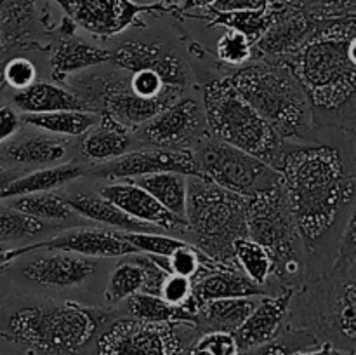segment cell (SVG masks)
<instances>
[{
  "label": "cell",
  "mask_w": 356,
  "mask_h": 355,
  "mask_svg": "<svg viewBox=\"0 0 356 355\" xmlns=\"http://www.w3.org/2000/svg\"><path fill=\"white\" fill-rule=\"evenodd\" d=\"M191 153L200 178L245 198L282 183L277 169L257 157L214 138L211 132L191 148Z\"/></svg>",
  "instance_id": "cell-10"
},
{
  "label": "cell",
  "mask_w": 356,
  "mask_h": 355,
  "mask_svg": "<svg viewBox=\"0 0 356 355\" xmlns=\"http://www.w3.org/2000/svg\"><path fill=\"white\" fill-rule=\"evenodd\" d=\"M259 298H219L202 301L195 326L200 333L219 331L233 334L245 322Z\"/></svg>",
  "instance_id": "cell-27"
},
{
  "label": "cell",
  "mask_w": 356,
  "mask_h": 355,
  "mask_svg": "<svg viewBox=\"0 0 356 355\" xmlns=\"http://www.w3.org/2000/svg\"><path fill=\"white\" fill-rule=\"evenodd\" d=\"M233 256L236 268L252 284L263 287L268 294L277 291L273 284V261L261 244L249 237H242L233 244Z\"/></svg>",
  "instance_id": "cell-34"
},
{
  "label": "cell",
  "mask_w": 356,
  "mask_h": 355,
  "mask_svg": "<svg viewBox=\"0 0 356 355\" xmlns=\"http://www.w3.org/2000/svg\"><path fill=\"white\" fill-rule=\"evenodd\" d=\"M115 308L40 301L14 310L0 336L42 355H76L115 317Z\"/></svg>",
  "instance_id": "cell-5"
},
{
  "label": "cell",
  "mask_w": 356,
  "mask_h": 355,
  "mask_svg": "<svg viewBox=\"0 0 356 355\" xmlns=\"http://www.w3.org/2000/svg\"><path fill=\"white\" fill-rule=\"evenodd\" d=\"M294 355H355V352H343L334 348L332 345L329 343H320L318 347L309 348V350H302V352H296Z\"/></svg>",
  "instance_id": "cell-45"
},
{
  "label": "cell",
  "mask_w": 356,
  "mask_h": 355,
  "mask_svg": "<svg viewBox=\"0 0 356 355\" xmlns=\"http://www.w3.org/2000/svg\"><path fill=\"white\" fill-rule=\"evenodd\" d=\"M163 171L200 178L191 150H167L153 146L131 150L110 162L89 166L87 174L97 180H131Z\"/></svg>",
  "instance_id": "cell-15"
},
{
  "label": "cell",
  "mask_w": 356,
  "mask_h": 355,
  "mask_svg": "<svg viewBox=\"0 0 356 355\" xmlns=\"http://www.w3.org/2000/svg\"><path fill=\"white\" fill-rule=\"evenodd\" d=\"M47 19L38 16L30 0H0V63L19 51L47 49L40 37L51 33Z\"/></svg>",
  "instance_id": "cell-19"
},
{
  "label": "cell",
  "mask_w": 356,
  "mask_h": 355,
  "mask_svg": "<svg viewBox=\"0 0 356 355\" xmlns=\"http://www.w3.org/2000/svg\"><path fill=\"white\" fill-rule=\"evenodd\" d=\"M127 260L120 261L108 278V287L104 291V299L110 308L120 305L125 298H129L134 292H141L145 274H143L141 265L136 263L134 258L125 256Z\"/></svg>",
  "instance_id": "cell-35"
},
{
  "label": "cell",
  "mask_w": 356,
  "mask_h": 355,
  "mask_svg": "<svg viewBox=\"0 0 356 355\" xmlns=\"http://www.w3.org/2000/svg\"><path fill=\"white\" fill-rule=\"evenodd\" d=\"M132 183L148 191L162 207L177 218L186 219V176L179 173H153L131 178Z\"/></svg>",
  "instance_id": "cell-29"
},
{
  "label": "cell",
  "mask_w": 356,
  "mask_h": 355,
  "mask_svg": "<svg viewBox=\"0 0 356 355\" xmlns=\"http://www.w3.org/2000/svg\"><path fill=\"white\" fill-rule=\"evenodd\" d=\"M122 237L134 247L138 253L155 254V256H170L186 240L177 239L163 232H120Z\"/></svg>",
  "instance_id": "cell-39"
},
{
  "label": "cell",
  "mask_w": 356,
  "mask_h": 355,
  "mask_svg": "<svg viewBox=\"0 0 356 355\" xmlns=\"http://www.w3.org/2000/svg\"><path fill=\"white\" fill-rule=\"evenodd\" d=\"M183 355H186V352H184V354H183Z\"/></svg>",
  "instance_id": "cell-53"
},
{
  "label": "cell",
  "mask_w": 356,
  "mask_h": 355,
  "mask_svg": "<svg viewBox=\"0 0 356 355\" xmlns=\"http://www.w3.org/2000/svg\"><path fill=\"white\" fill-rule=\"evenodd\" d=\"M117 306H122V315L146 322H197V315L184 306L169 305L160 296L146 292H134Z\"/></svg>",
  "instance_id": "cell-32"
},
{
  "label": "cell",
  "mask_w": 356,
  "mask_h": 355,
  "mask_svg": "<svg viewBox=\"0 0 356 355\" xmlns=\"http://www.w3.org/2000/svg\"><path fill=\"white\" fill-rule=\"evenodd\" d=\"M6 82H3V77H2V68H0V97H2L3 90H6Z\"/></svg>",
  "instance_id": "cell-49"
},
{
  "label": "cell",
  "mask_w": 356,
  "mask_h": 355,
  "mask_svg": "<svg viewBox=\"0 0 356 355\" xmlns=\"http://www.w3.org/2000/svg\"><path fill=\"white\" fill-rule=\"evenodd\" d=\"M42 249L65 251V253L82 254V256L97 258V260L99 258H125L138 253L117 230L79 226V228H65L47 239L37 240L28 246L3 251V265L17 260L23 254Z\"/></svg>",
  "instance_id": "cell-14"
},
{
  "label": "cell",
  "mask_w": 356,
  "mask_h": 355,
  "mask_svg": "<svg viewBox=\"0 0 356 355\" xmlns=\"http://www.w3.org/2000/svg\"><path fill=\"white\" fill-rule=\"evenodd\" d=\"M21 174L23 173H17L16 167H10V169H3V167H0V191H2L10 181H14L17 176H21Z\"/></svg>",
  "instance_id": "cell-47"
},
{
  "label": "cell",
  "mask_w": 356,
  "mask_h": 355,
  "mask_svg": "<svg viewBox=\"0 0 356 355\" xmlns=\"http://www.w3.org/2000/svg\"><path fill=\"white\" fill-rule=\"evenodd\" d=\"M76 26L101 38H111L141 21L143 14L170 13L163 3L136 0H54Z\"/></svg>",
  "instance_id": "cell-13"
},
{
  "label": "cell",
  "mask_w": 356,
  "mask_h": 355,
  "mask_svg": "<svg viewBox=\"0 0 356 355\" xmlns=\"http://www.w3.org/2000/svg\"><path fill=\"white\" fill-rule=\"evenodd\" d=\"M240 96L289 143L316 141L315 115L301 82L282 59L256 58L229 73Z\"/></svg>",
  "instance_id": "cell-4"
},
{
  "label": "cell",
  "mask_w": 356,
  "mask_h": 355,
  "mask_svg": "<svg viewBox=\"0 0 356 355\" xmlns=\"http://www.w3.org/2000/svg\"><path fill=\"white\" fill-rule=\"evenodd\" d=\"M202 106L211 136L229 143L278 169L289 141L240 96L229 80L221 75L202 84Z\"/></svg>",
  "instance_id": "cell-7"
},
{
  "label": "cell",
  "mask_w": 356,
  "mask_h": 355,
  "mask_svg": "<svg viewBox=\"0 0 356 355\" xmlns=\"http://www.w3.org/2000/svg\"><path fill=\"white\" fill-rule=\"evenodd\" d=\"M273 0H216L209 10L214 13H232V10H263L271 7Z\"/></svg>",
  "instance_id": "cell-43"
},
{
  "label": "cell",
  "mask_w": 356,
  "mask_h": 355,
  "mask_svg": "<svg viewBox=\"0 0 356 355\" xmlns=\"http://www.w3.org/2000/svg\"><path fill=\"white\" fill-rule=\"evenodd\" d=\"M216 58H218L219 65H225L229 70H235L252 59V44L240 31L226 30L218 40Z\"/></svg>",
  "instance_id": "cell-38"
},
{
  "label": "cell",
  "mask_w": 356,
  "mask_h": 355,
  "mask_svg": "<svg viewBox=\"0 0 356 355\" xmlns=\"http://www.w3.org/2000/svg\"><path fill=\"white\" fill-rule=\"evenodd\" d=\"M318 345L320 341L308 329L287 326L271 341L240 350L238 355H294L296 352L309 350V348H315Z\"/></svg>",
  "instance_id": "cell-36"
},
{
  "label": "cell",
  "mask_w": 356,
  "mask_h": 355,
  "mask_svg": "<svg viewBox=\"0 0 356 355\" xmlns=\"http://www.w3.org/2000/svg\"><path fill=\"white\" fill-rule=\"evenodd\" d=\"M75 30L76 24L66 16L58 28H52V38L47 49L54 82L63 84L75 73L110 63V49H103L76 37Z\"/></svg>",
  "instance_id": "cell-17"
},
{
  "label": "cell",
  "mask_w": 356,
  "mask_h": 355,
  "mask_svg": "<svg viewBox=\"0 0 356 355\" xmlns=\"http://www.w3.org/2000/svg\"><path fill=\"white\" fill-rule=\"evenodd\" d=\"M65 198L79 218L108 226L110 230H117V232H162L156 226L138 221L132 216L125 214L113 202L97 194V190L75 188V190L66 191Z\"/></svg>",
  "instance_id": "cell-24"
},
{
  "label": "cell",
  "mask_w": 356,
  "mask_h": 355,
  "mask_svg": "<svg viewBox=\"0 0 356 355\" xmlns=\"http://www.w3.org/2000/svg\"><path fill=\"white\" fill-rule=\"evenodd\" d=\"M3 166V160H2V145H0V167Z\"/></svg>",
  "instance_id": "cell-50"
},
{
  "label": "cell",
  "mask_w": 356,
  "mask_h": 355,
  "mask_svg": "<svg viewBox=\"0 0 356 355\" xmlns=\"http://www.w3.org/2000/svg\"><path fill=\"white\" fill-rule=\"evenodd\" d=\"M143 148L134 132L108 115H99V122L80 136L79 152L92 166L117 159L131 150Z\"/></svg>",
  "instance_id": "cell-23"
},
{
  "label": "cell",
  "mask_w": 356,
  "mask_h": 355,
  "mask_svg": "<svg viewBox=\"0 0 356 355\" xmlns=\"http://www.w3.org/2000/svg\"><path fill=\"white\" fill-rule=\"evenodd\" d=\"M245 223L247 237L261 244L273 261L275 287L298 289L306 277L308 256L284 184L278 183L247 198Z\"/></svg>",
  "instance_id": "cell-8"
},
{
  "label": "cell",
  "mask_w": 356,
  "mask_h": 355,
  "mask_svg": "<svg viewBox=\"0 0 356 355\" xmlns=\"http://www.w3.org/2000/svg\"><path fill=\"white\" fill-rule=\"evenodd\" d=\"M97 194L103 195L110 202H113L125 214L148 225L156 226L169 235L183 239L186 237L188 223L186 219L177 218L172 212L159 204L152 195L131 180H118L117 183L106 184L97 188Z\"/></svg>",
  "instance_id": "cell-20"
},
{
  "label": "cell",
  "mask_w": 356,
  "mask_h": 355,
  "mask_svg": "<svg viewBox=\"0 0 356 355\" xmlns=\"http://www.w3.org/2000/svg\"><path fill=\"white\" fill-rule=\"evenodd\" d=\"M287 326L308 329L320 343L355 352L356 343V233H341L336 254L322 271L308 274L294 291Z\"/></svg>",
  "instance_id": "cell-2"
},
{
  "label": "cell",
  "mask_w": 356,
  "mask_h": 355,
  "mask_svg": "<svg viewBox=\"0 0 356 355\" xmlns=\"http://www.w3.org/2000/svg\"><path fill=\"white\" fill-rule=\"evenodd\" d=\"M273 19L263 37L252 45V59H285L301 49L315 30V19H309L301 10L273 0Z\"/></svg>",
  "instance_id": "cell-18"
},
{
  "label": "cell",
  "mask_w": 356,
  "mask_h": 355,
  "mask_svg": "<svg viewBox=\"0 0 356 355\" xmlns=\"http://www.w3.org/2000/svg\"><path fill=\"white\" fill-rule=\"evenodd\" d=\"M3 202L16 211L24 212V214L40 219V221L65 225V223H73L79 218L66 202L65 194H59L56 190L17 195V197L7 198Z\"/></svg>",
  "instance_id": "cell-30"
},
{
  "label": "cell",
  "mask_w": 356,
  "mask_h": 355,
  "mask_svg": "<svg viewBox=\"0 0 356 355\" xmlns=\"http://www.w3.org/2000/svg\"><path fill=\"white\" fill-rule=\"evenodd\" d=\"M238 345L232 333H200L186 350V355H238Z\"/></svg>",
  "instance_id": "cell-40"
},
{
  "label": "cell",
  "mask_w": 356,
  "mask_h": 355,
  "mask_svg": "<svg viewBox=\"0 0 356 355\" xmlns=\"http://www.w3.org/2000/svg\"><path fill=\"white\" fill-rule=\"evenodd\" d=\"M301 10L309 19H336L356 16V0H278Z\"/></svg>",
  "instance_id": "cell-37"
},
{
  "label": "cell",
  "mask_w": 356,
  "mask_h": 355,
  "mask_svg": "<svg viewBox=\"0 0 356 355\" xmlns=\"http://www.w3.org/2000/svg\"><path fill=\"white\" fill-rule=\"evenodd\" d=\"M110 63L125 70H148L165 86L186 90L195 84L193 70L172 42L160 37H127L110 49Z\"/></svg>",
  "instance_id": "cell-11"
},
{
  "label": "cell",
  "mask_w": 356,
  "mask_h": 355,
  "mask_svg": "<svg viewBox=\"0 0 356 355\" xmlns=\"http://www.w3.org/2000/svg\"><path fill=\"white\" fill-rule=\"evenodd\" d=\"M14 108L21 113H51L63 110H82L79 97L65 86L37 80L23 90H16L13 96Z\"/></svg>",
  "instance_id": "cell-26"
},
{
  "label": "cell",
  "mask_w": 356,
  "mask_h": 355,
  "mask_svg": "<svg viewBox=\"0 0 356 355\" xmlns=\"http://www.w3.org/2000/svg\"><path fill=\"white\" fill-rule=\"evenodd\" d=\"M0 265H3V251H0Z\"/></svg>",
  "instance_id": "cell-51"
},
{
  "label": "cell",
  "mask_w": 356,
  "mask_h": 355,
  "mask_svg": "<svg viewBox=\"0 0 356 355\" xmlns=\"http://www.w3.org/2000/svg\"><path fill=\"white\" fill-rule=\"evenodd\" d=\"M30 2H33V3H35V2H37V0H30Z\"/></svg>",
  "instance_id": "cell-52"
},
{
  "label": "cell",
  "mask_w": 356,
  "mask_h": 355,
  "mask_svg": "<svg viewBox=\"0 0 356 355\" xmlns=\"http://www.w3.org/2000/svg\"><path fill=\"white\" fill-rule=\"evenodd\" d=\"M344 145L334 139L291 143L278 164L308 268L318 261L327 237L355 211V157L353 148L344 150Z\"/></svg>",
  "instance_id": "cell-1"
},
{
  "label": "cell",
  "mask_w": 356,
  "mask_h": 355,
  "mask_svg": "<svg viewBox=\"0 0 356 355\" xmlns=\"http://www.w3.org/2000/svg\"><path fill=\"white\" fill-rule=\"evenodd\" d=\"M355 37H309L285 59L312 103L316 139L329 132L355 136Z\"/></svg>",
  "instance_id": "cell-3"
},
{
  "label": "cell",
  "mask_w": 356,
  "mask_h": 355,
  "mask_svg": "<svg viewBox=\"0 0 356 355\" xmlns=\"http://www.w3.org/2000/svg\"><path fill=\"white\" fill-rule=\"evenodd\" d=\"M214 2H216V0H190V7H188L186 10L207 9V7H211ZM186 10H184V13H186ZM181 14H183V13H181Z\"/></svg>",
  "instance_id": "cell-48"
},
{
  "label": "cell",
  "mask_w": 356,
  "mask_h": 355,
  "mask_svg": "<svg viewBox=\"0 0 356 355\" xmlns=\"http://www.w3.org/2000/svg\"><path fill=\"white\" fill-rule=\"evenodd\" d=\"M47 251L28 258L19 267V275L30 284L51 291H68L82 287L97 271V258L82 256L65 251Z\"/></svg>",
  "instance_id": "cell-16"
},
{
  "label": "cell",
  "mask_w": 356,
  "mask_h": 355,
  "mask_svg": "<svg viewBox=\"0 0 356 355\" xmlns=\"http://www.w3.org/2000/svg\"><path fill=\"white\" fill-rule=\"evenodd\" d=\"M63 225L35 219L0 200V246L42 240L61 232Z\"/></svg>",
  "instance_id": "cell-31"
},
{
  "label": "cell",
  "mask_w": 356,
  "mask_h": 355,
  "mask_svg": "<svg viewBox=\"0 0 356 355\" xmlns=\"http://www.w3.org/2000/svg\"><path fill=\"white\" fill-rule=\"evenodd\" d=\"M209 134L202 101L181 94L174 103L134 131L141 146L167 150H191Z\"/></svg>",
  "instance_id": "cell-12"
},
{
  "label": "cell",
  "mask_w": 356,
  "mask_h": 355,
  "mask_svg": "<svg viewBox=\"0 0 356 355\" xmlns=\"http://www.w3.org/2000/svg\"><path fill=\"white\" fill-rule=\"evenodd\" d=\"M294 287H280L257 299L245 322L233 333L238 350L263 345L277 338L287 327Z\"/></svg>",
  "instance_id": "cell-21"
},
{
  "label": "cell",
  "mask_w": 356,
  "mask_h": 355,
  "mask_svg": "<svg viewBox=\"0 0 356 355\" xmlns=\"http://www.w3.org/2000/svg\"><path fill=\"white\" fill-rule=\"evenodd\" d=\"M247 198L198 176H186V242L228 268H236L235 240L247 237ZM238 270V268H236Z\"/></svg>",
  "instance_id": "cell-6"
},
{
  "label": "cell",
  "mask_w": 356,
  "mask_h": 355,
  "mask_svg": "<svg viewBox=\"0 0 356 355\" xmlns=\"http://www.w3.org/2000/svg\"><path fill=\"white\" fill-rule=\"evenodd\" d=\"M198 334L190 322H146L115 313L96 336L94 355H183Z\"/></svg>",
  "instance_id": "cell-9"
},
{
  "label": "cell",
  "mask_w": 356,
  "mask_h": 355,
  "mask_svg": "<svg viewBox=\"0 0 356 355\" xmlns=\"http://www.w3.org/2000/svg\"><path fill=\"white\" fill-rule=\"evenodd\" d=\"M129 87L132 93L139 97H146V100H153L162 94L167 93L170 86H165L156 73L148 72V70H139V72H132L129 77Z\"/></svg>",
  "instance_id": "cell-42"
},
{
  "label": "cell",
  "mask_w": 356,
  "mask_h": 355,
  "mask_svg": "<svg viewBox=\"0 0 356 355\" xmlns=\"http://www.w3.org/2000/svg\"><path fill=\"white\" fill-rule=\"evenodd\" d=\"M3 82L14 90H23L37 82V66L23 56H10L0 63Z\"/></svg>",
  "instance_id": "cell-41"
},
{
  "label": "cell",
  "mask_w": 356,
  "mask_h": 355,
  "mask_svg": "<svg viewBox=\"0 0 356 355\" xmlns=\"http://www.w3.org/2000/svg\"><path fill=\"white\" fill-rule=\"evenodd\" d=\"M72 153V141L70 138L49 134V132H37L28 134L19 139H9L7 145H2L3 164H13L19 167H51L58 164L68 162Z\"/></svg>",
  "instance_id": "cell-22"
},
{
  "label": "cell",
  "mask_w": 356,
  "mask_h": 355,
  "mask_svg": "<svg viewBox=\"0 0 356 355\" xmlns=\"http://www.w3.org/2000/svg\"><path fill=\"white\" fill-rule=\"evenodd\" d=\"M156 2L163 3L170 13L177 14V16H181V13H184L190 7V0H156Z\"/></svg>",
  "instance_id": "cell-46"
},
{
  "label": "cell",
  "mask_w": 356,
  "mask_h": 355,
  "mask_svg": "<svg viewBox=\"0 0 356 355\" xmlns=\"http://www.w3.org/2000/svg\"><path fill=\"white\" fill-rule=\"evenodd\" d=\"M23 124L63 138H80L99 122V115L82 110H63L51 113H28L21 117Z\"/></svg>",
  "instance_id": "cell-33"
},
{
  "label": "cell",
  "mask_w": 356,
  "mask_h": 355,
  "mask_svg": "<svg viewBox=\"0 0 356 355\" xmlns=\"http://www.w3.org/2000/svg\"><path fill=\"white\" fill-rule=\"evenodd\" d=\"M21 115L13 106H0V145L13 139L19 132Z\"/></svg>",
  "instance_id": "cell-44"
},
{
  "label": "cell",
  "mask_w": 356,
  "mask_h": 355,
  "mask_svg": "<svg viewBox=\"0 0 356 355\" xmlns=\"http://www.w3.org/2000/svg\"><path fill=\"white\" fill-rule=\"evenodd\" d=\"M89 166L82 162H63L58 166L40 167L31 173L21 174L16 180L10 181L2 191H0V200L17 197V195L35 194V191H51L56 188H61L65 184L73 183L75 180L87 176Z\"/></svg>",
  "instance_id": "cell-25"
},
{
  "label": "cell",
  "mask_w": 356,
  "mask_h": 355,
  "mask_svg": "<svg viewBox=\"0 0 356 355\" xmlns=\"http://www.w3.org/2000/svg\"><path fill=\"white\" fill-rule=\"evenodd\" d=\"M193 294L200 301L219 298H259L268 294L236 268H219L193 282Z\"/></svg>",
  "instance_id": "cell-28"
}]
</instances>
